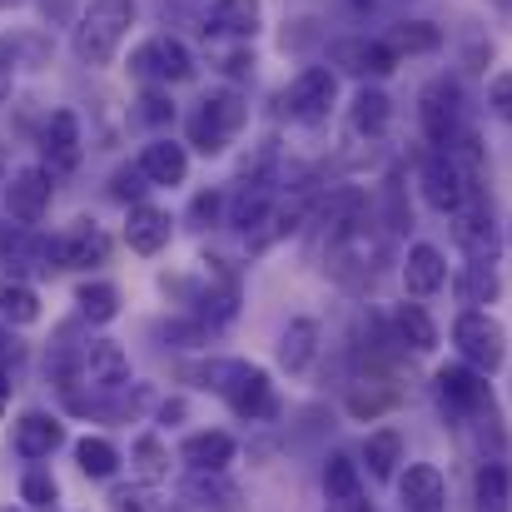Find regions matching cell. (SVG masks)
Listing matches in <instances>:
<instances>
[{"instance_id": "obj_23", "label": "cell", "mask_w": 512, "mask_h": 512, "mask_svg": "<svg viewBox=\"0 0 512 512\" xmlns=\"http://www.w3.org/2000/svg\"><path fill=\"white\" fill-rule=\"evenodd\" d=\"M179 458H184L194 473H224V468L234 463V438H229V433H219V428L194 433V438H184Z\"/></svg>"}, {"instance_id": "obj_5", "label": "cell", "mask_w": 512, "mask_h": 512, "mask_svg": "<svg viewBox=\"0 0 512 512\" xmlns=\"http://www.w3.org/2000/svg\"><path fill=\"white\" fill-rule=\"evenodd\" d=\"M418 120H423V135H428L438 150H448V145L463 135V85H458L453 75L428 80L423 95H418Z\"/></svg>"}, {"instance_id": "obj_39", "label": "cell", "mask_w": 512, "mask_h": 512, "mask_svg": "<svg viewBox=\"0 0 512 512\" xmlns=\"http://www.w3.org/2000/svg\"><path fill=\"white\" fill-rule=\"evenodd\" d=\"M135 468H140V478H145V483L165 478V468H170V453H165V443H160L155 433H145V438L135 443Z\"/></svg>"}, {"instance_id": "obj_14", "label": "cell", "mask_w": 512, "mask_h": 512, "mask_svg": "<svg viewBox=\"0 0 512 512\" xmlns=\"http://www.w3.org/2000/svg\"><path fill=\"white\" fill-rule=\"evenodd\" d=\"M40 155H45L50 174H70L80 165V120H75V110H55V115L45 120V130H40Z\"/></svg>"}, {"instance_id": "obj_40", "label": "cell", "mask_w": 512, "mask_h": 512, "mask_svg": "<svg viewBox=\"0 0 512 512\" xmlns=\"http://www.w3.org/2000/svg\"><path fill=\"white\" fill-rule=\"evenodd\" d=\"M20 498H25L30 508H55L60 488H55V478H45V473H25V483H20Z\"/></svg>"}, {"instance_id": "obj_46", "label": "cell", "mask_w": 512, "mask_h": 512, "mask_svg": "<svg viewBox=\"0 0 512 512\" xmlns=\"http://www.w3.org/2000/svg\"><path fill=\"white\" fill-rule=\"evenodd\" d=\"M10 80H15V45L0 40V105L10 100Z\"/></svg>"}, {"instance_id": "obj_6", "label": "cell", "mask_w": 512, "mask_h": 512, "mask_svg": "<svg viewBox=\"0 0 512 512\" xmlns=\"http://www.w3.org/2000/svg\"><path fill=\"white\" fill-rule=\"evenodd\" d=\"M453 343H458L463 363H473L478 373H498L503 358H508V334H503V324H498L493 314H483V309H468V314L453 324Z\"/></svg>"}, {"instance_id": "obj_2", "label": "cell", "mask_w": 512, "mask_h": 512, "mask_svg": "<svg viewBox=\"0 0 512 512\" xmlns=\"http://www.w3.org/2000/svg\"><path fill=\"white\" fill-rule=\"evenodd\" d=\"M135 25V0H90L75 20V55L85 65H110Z\"/></svg>"}, {"instance_id": "obj_47", "label": "cell", "mask_w": 512, "mask_h": 512, "mask_svg": "<svg viewBox=\"0 0 512 512\" xmlns=\"http://www.w3.org/2000/svg\"><path fill=\"white\" fill-rule=\"evenodd\" d=\"M493 110H498L503 120H512V75H498V80H493Z\"/></svg>"}, {"instance_id": "obj_53", "label": "cell", "mask_w": 512, "mask_h": 512, "mask_svg": "<svg viewBox=\"0 0 512 512\" xmlns=\"http://www.w3.org/2000/svg\"><path fill=\"white\" fill-rule=\"evenodd\" d=\"M508 244H512V234H508Z\"/></svg>"}, {"instance_id": "obj_8", "label": "cell", "mask_w": 512, "mask_h": 512, "mask_svg": "<svg viewBox=\"0 0 512 512\" xmlns=\"http://www.w3.org/2000/svg\"><path fill=\"white\" fill-rule=\"evenodd\" d=\"M418 179H423V199H428L438 214H453V209L468 199V189H483V184H473V179L463 174L453 150H433V155L423 160Z\"/></svg>"}, {"instance_id": "obj_15", "label": "cell", "mask_w": 512, "mask_h": 512, "mask_svg": "<svg viewBox=\"0 0 512 512\" xmlns=\"http://www.w3.org/2000/svg\"><path fill=\"white\" fill-rule=\"evenodd\" d=\"M259 25H264L259 0H214L204 15V35H219V40H254Z\"/></svg>"}, {"instance_id": "obj_43", "label": "cell", "mask_w": 512, "mask_h": 512, "mask_svg": "<svg viewBox=\"0 0 512 512\" xmlns=\"http://www.w3.org/2000/svg\"><path fill=\"white\" fill-rule=\"evenodd\" d=\"M140 120H145V125H165V120H174V105L160 90H150V95L140 100Z\"/></svg>"}, {"instance_id": "obj_27", "label": "cell", "mask_w": 512, "mask_h": 512, "mask_svg": "<svg viewBox=\"0 0 512 512\" xmlns=\"http://www.w3.org/2000/svg\"><path fill=\"white\" fill-rule=\"evenodd\" d=\"M319 353V324L314 319H289V329L279 334V363L289 373H304Z\"/></svg>"}, {"instance_id": "obj_25", "label": "cell", "mask_w": 512, "mask_h": 512, "mask_svg": "<svg viewBox=\"0 0 512 512\" xmlns=\"http://www.w3.org/2000/svg\"><path fill=\"white\" fill-rule=\"evenodd\" d=\"M140 170H145L150 184H184L189 155H184V145H174V140H155V145L140 150Z\"/></svg>"}, {"instance_id": "obj_17", "label": "cell", "mask_w": 512, "mask_h": 512, "mask_svg": "<svg viewBox=\"0 0 512 512\" xmlns=\"http://www.w3.org/2000/svg\"><path fill=\"white\" fill-rule=\"evenodd\" d=\"M269 214H274V184H269V174L244 179V184H239V194L229 199V224H234V229H244V234H254V229H264V224H269Z\"/></svg>"}, {"instance_id": "obj_35", "label": "cell", "mask_w": 512, "mask_h": 512, "mask_svg": "<svg viewBox=\"0 0 512 512\" xmlns=\"http://www.w3.org/2000/svg\"><path fill=\"white\" fill-rule=\"evenodd\" d=\"M75 304H80V314H85L90 324H110V319L120 314V294H115L110 284H80Z\"/></svg>"}, {"instance_id": "obj_48", "label": "cell", "mask_w": 512, "mask_h": 512, "mask_svg": "<svg viewBox=\"0 0 512 512\" xmlns=\"http://www.w3.org/2000/svg\"><path fill=\"white\" fill-rule=\"evenodd\" d=\"M40 10H45V20H70V0H40Z\"/></svg>"}, {"instance_id": "obj_49", "label": "cell", "mask_w": 512, "mask_h": 512, "mask_svg": "<svg viewBox=\"0 0 512 512\" xmlns=\"http://www.w3.org/2000/svg\"><path fill=\"white\" fill-rule=\"evenodd\" d=\"M10 408V373H5V363H0V413Z\"/></svg>"}, {"instance_id": "obj_31", "label": "cell", "mask_w": 512, "mask_h": 512, "mask_svg": "<svg viewBox=\"0 0 512 512\" xmlns=\"http://www.w3.org/2000/svg\"><path fill=\"white\" fill-rule=\"evenodd\" d=\"M363 463H368L373 478H393V468L403 463V438H398L393 428L368 433V443H363Z\"/></svg>"}, {"instance_id": "obj_7", "label": "cell", "mask_w": 512, "mask_h": 512, "mask_svg": "<svg viewBox=\"0 0 512 512\" xmlns=\"http://www.w3.org/2000/svg\"><path fill=\"white\" fill-rule=\"evenodd\" d=\"M453 239L478 264H493L498 259V224H493V204H488L483 189H468V199L453 209Z\"/></svg>"}, {"instance_id": "obj_19", "label": "cell", "mask_w": 512, "mask_h": 512, "mask_svg": "<svg viewBox=\"0 0 512 512\" xmlns=\"http://www.w3.org/2000/svg\"><path fill=\"white\" fill-rule=\"evenodd\" d=\"M105 254H110V239H105L90 219H80L75 229H65V234L55 239L60 269H90V264H105Z\"/></svg>"}, {"instance_id": "obj_52", "label": "cell", "mask_w": 512, "mask_h": 512, "mask_svg": "<svg viewBox=\"0 0 512 512\" xmlns=\"http://www.w3.org/2000/svg\"><path fill=\"white\" fill-rule=\"evenodd\" d=\"M0 512H20V508H0Z\"/></svg>"}, {"instance_id": "obj_29", "label": "cell", "mask_w": 512, "mask_h": 512, "mask_svg": "<svg viewBox=\"0 0 512 512\" xmlns=\"http://www.w3.org/2000/svg\"><path fill=\"white\" fill-rule=\"evenodd\" d=\"M388 115H393V100L383 95V90H358L353 95V110H348V120H353V130L358 135H368V140H378L383 130H388Z\"/></svg>"}, {"instance_id": "obj_41", "label": "cell", "mask_w": 512, "mask_h": 512, "mask_svg": "<svg viewBox=\"0 0 512 512\" xmlns=\"http://www.w3.org/2000/svg\"><path fill=\"white\" fill-rule=\"evenodd\" d=\"M110 503H115V512H155V488H150V483H140V488H115Z\"/></svg>"}, {"instance_id": "obj_10", "label": "cell", "mask_w": 512, "mask_h": 512, "mask_svg": "<svg viewBox=\"0 0 512 512\" xmlns=\"http://www.w3.org/2000/svg\"><path fill=\"white\" fill-rule=\"evenodd\" d=\"M334 95H339L334 70H329V65H309V70L289 85L284 105H289V115H294L299 125H324L329 110H334Z\"/></svg>"}, {"instance_id": "obj_44", "label": "cell", "mask_w": 512, "mask_h": 512, "mask_svg": "<svg viewBox=\"0 0 512 512\" xmlns=\"http://www.w3.org/2000/svg\"><path fill=\"white\" fill-rule=\"evenodd\" d=\"M145 403H150V388H145V383H140V388H135V393H130V398H115V403H110V408H105V413H110V418H135V413H140V408H145Z\"/></svg>"}, {"instance_id": "obj_34", "label": "cell", "mask_w": 512, "mask_h": 512, "mask_svg": "<svg viewBox=\"0 0 512 512\" xmlns=\"http://www.w3.org/2000/svg\"><path fill=\"white\" fill-rule=\"evenodd\" d=\"M503 294V284H498V274H493V264H468L463 274H458V299L463 304H493Z\"/></svg>"}, {"instance_id": "obj_9", "label": "cell", "mask_w": 512, "mask_h": 512, "mask_svg": "<svg viewBox=\"0 0 512 512\" xmlns=\"http://www.w3.org/2000/svg\"><path fill=\"white\" fill-rule=\"evenodd\" d=\"M130 70H135L140 80H150V85H179V80L194 75V60H189L184 40L155 35V40H145V45L130 55Z\"/></svg>"}, {"instance_id": "obj_20", "label": "cell", "mask_w": 512, "mask_h": 512, "mask_svg": "<svg viewBox=\"0 0 512 512\" xmlns=\"http://www.w3.org/2000/svg\"><path fill=\"white\" fill-rule=\"evenodd\" d=\"M85 383H95V388H105V393L125 388V383H130V353L110 339L90 343V348H85Z\"/></svg>"}, {"instance_id": "obj_28", "label": "cell", "mask_w": 512, "mask_h": 512, "mask_svg": "<svg viewBox=\"0 0 512 512\" xmlns=\"http://www.w3.org/2000/svg\"><path fill=\"white\" fill-rule=\"evenodd\" d=\"M393 339H398V348L428 353V348L438 343V324L428 319L423 304H398V314H393Z\"/></svg>"}, {"instance_id": "obj_32", "label": "cell", "mask_w": 512, "mask_h": 512, "mask_svg": "<svg viewBox=\"0 0 512 512\" xmlns=\"http://www.w3.org/2000/svg\"><path fill=\"white\" fill-rule=\"evenodd\" d=\"M473 498H478V512H508V468L498 458H488L473 478Z\"/></svg>"}, {"instance_id": "obj_24", "label": "cell", "mask_w": 512, "mask_h": 512, "mask_svg": "<svg viewBox=\"0 0 512 512\" xmlns=\"http://www.w3.org/2000/svg\"><path fill=\"white\" fill-rule=\"evenodd\" d=\"M125 239H130L135 254H160L170 244V214L155 209V204H135L130 224H125Z\"/></svg>"}, {"instance_id": "obj_16", "label": "cell", "mask_w": 512, "mask_h": 512, "mask_svg": "<svg viewBox=\"0 0 512 512\" xmlns=\"http://www.w3.org/2000/svg\"><path fill=\"white\" fill-rule=\"evenodd\" d=\"M334 65L348 70V75H358V80H378V75H388L393 65H398V55L388 50V40H363V35H353V40H339L334 45Z\"/></svg>"}, {"instance_id": "obj_42", "label": "cell", "mask_w": 512, "mask_h": 512, "mask_svg": "<svg viewBox=\"0 0 512 512\" xmlns=\"http://www.w3.org/2000/svg\"><path fill=\"white\" fill-rule=\"evenodd\" d=\"M145 189H150V179H145V170H140V165L115 170V179H110V194H115V199H140Z\"/></svg>"}, {"instance_id": "obj_26", "label": "cell", "mask_w": 512, "mask_h": 512, "mask_svg": "<svg viewBox=\"0 0 512 512\" xmlns=\"http://www.w3.org/2000/svg\"><path fill=\"white\" fill-rule=\"evenodd\" d=\"M324 493H329V503H339V508H358V503H363V468H358L348 453H334V458L324 463Z\"/></svg>"}, {"instance_id": "obj_11", "label": "cell", "mask_w": 512, "mask_h": 512, "mask_svg": "<svg viewBox=\"0 0 512 512\" xmlns=\"http://www.w3.org/2000/svg\"><path fill=\"white\" fill-rule=\"evenodd\" d=\"M398 403H403V388H398L388 373H378V368H368L363 378H353V383H348V398H343L348 418H358V423H373V418L393 413Z\"/></svg>"}, {"instance_id": "obj_37", "label": "cell", "mask_w": 512, "mask_h": 512, "mask_svg": "<svg viewBox=\"0 0 512 512\" xmlns=\"http://www.w3.org/2000/svg\"><path fill=\"white\" fill-rule=\"evenodd\" d=\"M199 304H204V309H199V324H204V334L224 329V324L239 314V294H234V284H224V289H209Z\"/></svg>"}, {"instance_id": "obj_36", "label": "cell", "mask_w": 512, "mask_h": 512, "mask_svg": "<svg viewBox=\"0 0 512 512\" xmlns=\"http://www.w3.org/2000/svg\"><path fill=\"white\" fill-rule=\"evenodd\" d=\"M75 458H80L85 478H115V468H120V453H115V443H105V438H80Z\"/></svg>"}, {"instance_id": "obj_54", "label": "cell", "mask_w": 512, "mask_h": 512, "mask_svg": "<svg viewBox=\"0 0 512 512\" xmlns=\"http://www.w3.org/2000/svg\"><path fill=\"white\" fill-rule=\"evenodd\" d=\"M508 10H512V0H508Z\"/></svg>"}, {"instance_id": "obj_51", "label": "cell", "mask_w": 512, "mask_h": 512, "mask_svg": "<svg viewBox=\"0 0 512 512\" xmlns=\"http://www.w3.org/2000/svg\"><path fill=\"white\" fill-rule=\"evenodd\" d=\"M0 174H5V160H0ZM0 184H5V179H0Z\"/></svg>"}, {"instance_id": "obj_1", "label": "cell", "mask_w": 512, "mask_h": 512, "mask_svg": "<svg viewBox=\"0 0 512 512\" xmlns=\"http://www.w3.org/2000/svg\"><path fill=\"white\" fill-rule=\"evenodd\" d=\"M199 378H204V388H214L239 418H249V423L274 418V383H269L264 368L239 363V358H214V363L199 368Z\"/></svg>"}, {"instance_id": "obj_30", "label": "cell", "mask_w": 512, "mask_h": 512, "mask_svg": "<svg viewBox=\"0 0 512 512\" xmlns=\"http://www.w3.org/2000/svg\"><path fill=\"white\" fill-rule=\"evenodd\" d=\"M438 45H443V35L428 20H403V25L388 30V50L393 55H433Z\"/></svg>"}, {"instance_id": "obj_13", "label": "cell", "mask_w": 512, "mask_h": 512, "mask_svg": "<svg viewBox=\"0 0 512 512\" xmlns=\"http://www.w3.org/2000/svg\"><path fill=\"white\" fill-rule=\"evenodd\" d=\"M5 209L15 224L35 229L50 209V174L45 170H20L15 179H5Z\"/></svg>"}, {"instance_id": "obj_4", "label": "cell", "mask_w": 512, "mask_h": 512, "mask_svg": "<svg viewBox=\"0 0 512 512\" xmlns=\"http://www.w3.org/2000/svg\"><path fill=\"white\" fill-rule=\"evenodd\" d=\"M244 120H249L244 100H239L234 90H214V95L199 100V110H194V120H189V145H194L199 155H219V150L244 130Z\"/></svg>"}, {"instance_id": "obj_12", "label": "cell", "mask_w": 512, "mask_h": 512, "mask_svg": "<svg viewBox=\"0 0 512 512\" xmlns=\"http://www.w3.org/2000/svg\"><path fill=\"white\" fill-rule=\"evenodd\" d=\"M438 393H443V403L463 418V413H473V408H483L493 393H488V373H478L473 363H443L438 368Z\"/></svg>"}, {"instance_id": "obj_21", "label": "cell", "mask_w": 512, "mask_h": 512, "mask_svg": "<svg viewBox=\"0 0 512 512\" xmlns=\"http://www.w3.org/2000/svg\"><path fill=\"white\" fill-rule=\"evenodd\" d=\"M403 284H408L413 299L438 294V289L448 284V264H443V254H438L433 244H413L408 259H403Z\"/></svg>"}, {"instance_id": "obj_22", "label": "cell", "mask_w": 512, "mask_h": 512, "mask_svg": "<svg viewBox=\"0 0 512 512\" xmlns=\"http://www.w3.org/2000/svg\"><path fill=\"white\" fill-rule=\"evenodd\" d=\"M60 443H65L60 418H50V413H20L15 418V453L20 458H50Z\"/></svg>"}, {"instance_id": "obj_18", "label": "cell", "mask_w": 512, "mask_h": 512, "mask_svg": "<svg viewBox=\"0 0 512 512\" xmlns=\"http://www.w3.org/2000/svg\"><path fill=\"white\" fill-rule=\"evenodd\" d=\"M398 498L408 512H443L448 503V483L433 463H408V473L398 478Z\"/></svg>"}, {"instance_id": "obj_3", "label": "cell", "mask_w": 512, "mask_h": 512, "mask_svg": "<svg viewBox=\"0 0 512 512\" xmlns=\"http://www.w3.org/2000/svg\"><path fill=\"white\" fill-rule=\"evenodd\" d=\"M383 254H388V239H383V234H373V219L363 214L343 239L329 244V269H334V279H339V284L358 289V284H368V279L378 274Z\"/></svg>"}, {"instance_id": "obj_50", "label": "cell", "mask_w": 512, "mask_h": 512, "mask_svg": "<svg viewBox=\"0 0 512 512\" xmlns=\"http://www.w3.org/2000/svg\"><path fill=\"white\" fill-rule=\"evenodd\" d=\"M5 5H25V0H0V10H5Z\"/></svg>"}, {"instance_id": "obj_33", "label": "cell", "mask_w": 512, "mask_h": 512, "mask_svg": "<svg viewBox=\"0 0 512 512\" xmlns=\"http://www.w3.org/2000/svg\"><path fill=\"white\" fill-rule=\"evenodd\" d=\"M189 488L209 512H244V493L234 483H224V473H194Z\"/></svg>"}, {"instance_id": "obj_38", "label": "cell", "mask_w": 512, "mask_h": 512, "mask_svg": "<svg viewBox=\"0 0 512 512\" xmlns=\"http://www.w3.org/2000/svg\"><path fill=\"white\" fill-rule=\"evenodd\" d=\"M0 314L10 319V324H35L40 319V299H35V289H25V284H0Z\"/></svg>"}, {"instance_id": "obj_45", "label": "cell", "mask_w": 512, "mask_h": 512, "mask_svg": "<svg viewBox=\"0 0 512 512\" xmlns=\"http://www.w3.org/2000/svg\"><path fill=\"white\" fill-rule=\"evenodd\" d=\"M219 209H224V194H219V189L199 194V199H194V224H214V219H219Z\"/></svg>"}]
</instances>
